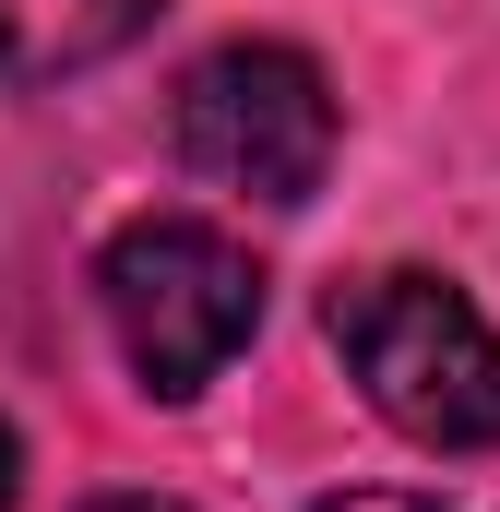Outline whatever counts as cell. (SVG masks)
<instances>
[{"label":"cell","mask_w":500,"mask_h":512,"mask_svg":"<svg viewBox=\"0 0 500 512\" xmlns=\"http://www.w3.org/2000/svg\"><path fill=\"white\" fill-rule=\"evenodd\" d=\"M334 346L381 417L429 453H500V334L441 274H370L334 298Z\"/></svg>","instance_id":"1"},{"label":"cell","mask_w":500,"mask_h":512,"mask_svg":"<svg viewBox=\"0 0 500 512\" xmlns=\"http://www.w3.org/2000/svg\"><path fill=\"white\" fill-rule=\"evenodd\" d=\"M96 298H108L120 358L155 393H203L250 346V322H262V262L227 227H203V215H143V227L108 239Z\"/></svg>","instance_id":"2"},{"label":"cell","mask_w":500,"mask_h":512,"mask_svg":"<svg viewBox=\"0 0 500 512\" xmlns=\"http://www.w3.org/2000/svg\"><path fill=\"white\" fill-rule=\"evenodd\" d=\"M179 167L250 191V203H310L334 167V84L310 48L286 36H239L215 60L179 72Z\"/></svg>","instance_id":"3"},{"label":"cell","mask_w":500,"mask_h":512,"mask_svg":"<svg viewBox=\"0 0 500 512\" xmlns=\"http://www.w3.org/2000/svg\"><path fill=\"white\" fill-rule=\"evenodd\" d=\"M167 0H0V84H60L120 60Z\"/></svg>","instance_id":"4"},{"label":"cell","mask_w":500,"mask_h":512,"mask_svg":"<svg viewBox=\"0 0 500 512\" xmlns=\"http://www.w3.org/2000/svg\"><path fill=\"white\" fill-rule=\"evenodd\" d=\"M322 512H453V501H417V489H346V501H322Z\"/></svg>","instance_id":"5"},{"label":"cell","mask_w":500,"mask_h":512,"mask_svg":"<svg viewBox=\"0 0 500 512\" xmlns=\"http://www.w3.org/2000/svg\"><path fill=\"white\" fill-rule=\"evenodd\" d=\"M12 489H24V453H12V429H0V512H12Z\"/></svg>","instance_id":"6"},{"label":"cell","mask_w":500,"mask_h":512,"mask_svg":"<svg viewBox=\"0 0 500 512\" xmlns=\"http://www.w3.org/2000/svg\"><path fill=\"white\" fill-rule=\"evenodd\" d=\"M96 512H179V501H96Z\"/></svg>","instance_id":"7"}]
</instances>
